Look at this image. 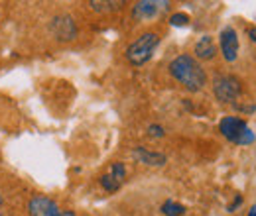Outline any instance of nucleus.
Listing matches in <instances>:
<instances>
[{"mask_svg": "<svg viewBox=\"0 0 256 216\" xmlns=\"http://www.w3.org/2000/svg\"><path fill=\"white\" fill-rule=\"evenodd\" d=\"M170 75L190 93H199L207 85V73L192 55H178L170 63Z\"/></svg>", "mask_w": 256, "mask_h": 216, "instance_id": "obj_1", "label": "nucleus"}, {"mask_svg": "<svg viewBox=\"0 0 256 216\" xmlns=\"http://www.w3.org/2000/svg\"><path fill=\"white\" fill-rule=\"evenodd\" d=\"M160 43V35L154 31H146L142 33L138 39H134L130 45L126 47V59L128 63L140 67L144 63H148L154 55V49Z\"/></svg>", "mask_w": 256, "mask_h": 216, "instance_id": "obj_2", "label": "nucleus"}, {"mask_svg": "<svg viewBox=\"0 0 256 216\" xmlns=\"http://www.w3.org/2000/svg\"><path fill=\"white\" fill-rule=\"evenodd\" d=\"M219 130L228 142L240 144V146H248L254 142V132L248 130V126L244 120L236 118V116H226L219 124Z\"/></svg>", "mask_w": 256, "mask_h": 216, "instance_id": "obj_3", "label": "nucleus"}, {"mask_svg": "<svg viewBox=\"0 0 256 216\" xmlns=\"http://www.w3.org/2000/svg\"><path fill=\"white\" fill-rule=\"evenodd\" d=\"M213 93L221 102H234L242 94V83L232 75H219L213 81Z\"/></svg>", "mask_w": 256, "mask_h": 216, "instance_id": "obj_4", "label": "nucleus"}, {"mask_svg": "<svg viewBox=\"0 0 256 216\" xmlns=\"http://www.w3.org/2000/svg\"><path fill=\"white\" fill-rule=\"evenodd\" d=\"M28 213L30 216H75L73 211H62L56 201H52L44 195H36L30 199Z\"/></svg>", "mask_w": 256, "mask_h": 216, "instance_id": "obj_5", "label": "nucleus"}, {"mask_svg": "<svg viewBox=\"0 0 256 216\" xmlns=\"http://www.w3.org/2000/svg\"><path fill=\"white\" fill-rule=\"evenodd\" d=\"M50 30L58 41H71L77 37V24L69 14H60L52 20Z\"/></svg>", "mask_w": 256, "mask_h": 216, "instance_id": "obj_6", "label": "nucleus"}, {"mask_svg": "<svg viewBox=\"0 0 256 216\" xmlns=\"http://www.w3.org/2000/svg\"><path fill=\"white\" fill-rule=\"evenodd\" d=\"M219 43H221V53H223L224 61H236V57H238V35L230 26H226L219 33Z\"/></svg>", "mask_w": 256, "mask_h": 216, "instance_id": "obj_7", "label": "nucleus"}, {"mask_svg": "<svg viewBox=\"0 0 256 216\" xmlns=\"http://www.w3.org/2000/svg\"><path fill=\"white\" fill-rule=\"evenodd\" d=\"M168 2H154V0H140L132 6V16L136 20H150L156 18L162 8H166Z\"/></svg>", "mask_w": 256, "mask_h": 216, "instance_id": "obj_8", "label": "nucleus"}, {"mask_svg": "<svg viewBox=\"0 0 256 216\" xmlns=\"http://www.w3.org/2000/svg\"><path fill=\"white\" fill-rule=\"evenodd\" d=\"M132 157H134L138 163L148 165V167H162V165H166V161H168V157L164 154H160V152H150V150H146V148H142V146H138V148L132 150Z\"/></svg>", "mask_w": 256, "mask_h": 216, "instance_id": "obj_9", "label": "nucleus"}, {"mask_svg": "<svg viewBox=\"0 0 256 216\" xmlns=\"http://www.w3.org/2000/svg\"><path fill=\"white\" fill-rule=\"evenodd\" d=\"M193 53L199 57V59H213L215 55H217V45H215V41H213V37L211 35H203L197 43H195V47H193Z\"/></svg>", "mask_w": 256, "mask_h": 216, "instance_id": "obj_10", "label": "nucleus"}, {"mask_svg": "<svg viewBox=\"0 0 256 216\" xmlns=\"http://www.w3.org/2000/svg\"><path fill=\"white\" fill-rule=\"evenodd\" d=\"M89 6L95 12H112V10H118L122 6V2H114V0H106V2L102 0V2H98V0H93V2H89Z\"/></svg>", "mask_w": 256, "mask_h": 216, "instance_id": "obj_11", "label": "nucleus"}, {"mask_svg": "<svg viewBox=\"0 0 256 216\" xmlns=\"http://www.w3.org/2000/svg\"><path fill=\"white\" fill-rule=\"evenodd\" d=\"M162 213L166 216H184L186 215V207L184 205H178L174 201H166L162 205Z\"/></svg>", "mask_w": 256, "mask_h": 216, "instance_id": "obj_12", "label": "nucleus"}, {"mask_svg": "<svg viewBox=\"0 0 256 216\" xmlns=\"http://www.w3.org/2000/svg\"><path fill=\"white\" fill-rule=\"evenodd\" d=\"M120 185H122V183H120V181H116L110 173H106V175H102V177H100V187H102L106 193H116V191L120 189Z\"/></svg>", "mask_w": 256, "mask_h": 216, "instance_id": "obj_13", "label": "nucleus"}, {"mask_svg": "<svg viewBox=\"0 0 256 216\" xmlns=\"http://www.w3.org/2000/svg\"><path fill=\"white\" fill-rule=\"evenodd\" d=\"M116 181H124V177H126V167H124V163H120V161H114L112 165H110V171H108Z\"/></svg>", "mask_w": 256, "mask_h": 216, "instance_id": "obj_14", "label": "nucleus"}, {"mask_svg": "<svg viewBox=\"0 0 256 216\" xmlns=\"http://www.w3.org/2000/svg\"><path fill=\"white\" fill-rule=\"evenodd\" d=\"M170 24H172V26H176V28L188 26V24H190V16H188V14H184V12H178V14H174V16L170 18Z\"/></svg>", "mask_w": 256, "mask_h": 216, "instance_id": "obj_15", "label": "nucleus"}, {"mask_svg": "<svg viewBox=\"0 0 256 216\" xmlns=\"http://www.w3.org/2000/svg\"><path fill=\"white\" fill-rule=\"evenodd\" d=\"M148 136L150 138H164L166 136V130L158 126V124H152V126H148Z\"/></svg>", "mask_w": 256, "mask_h": 216, "instance_id": "obj_16", "label": "nucleus"}, {"mask_svg": "<svg viewBox=\"0 0 256 216\" xmlns=\"http://www.w3.org/2000/svg\"><path fill=\"white\" fill-rule=\"evenodd\" d=\"M246 33H248L250 41H252V43H256V28H248V30H246Z\"/></svg>", "mask_w": 256, "mask_h": 216, "instance_id": "obj_17", "label": "nucleus"}, {"mask_svg": "<svg viewBox=\"0 0 256 216\" xmlns=\"http://www.w3.org/2000/svg\"><path fill=\"white\" fill-rule=\"evenodd\" d=\"M248 216H256V205H254V207H250V211H248Z\"/></svg>", "mask_w": 256, "mask_h": 216, "instance_id": "obj_18", "label": "nucleus"}, {"mask_svg": "<svg viewBox=\"0 0 256 216\" xmlns=\"http://www.w3.org/2000/svg\"><path fill=\"white\" fill-rule=\"evenodd\" d=\"M0 207H2V195H0Z\"/></svg>", "mask_w": 256, "mask_h": 216, "instance_id": "obj_19", "label": "nucleus"}]
</instances>
